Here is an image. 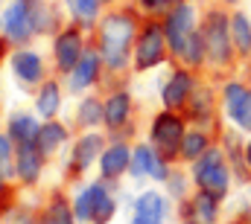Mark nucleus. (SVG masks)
Masks as SVG:
<instances>
[{"label": "nucleus", "mask_w": 251, "mask_h": 224, "mask_svg": "<svg viewBox=\"0 0 251 224\" xmlns=\"http://www.w3.org/2000/svg\"><path fill=\"white\" fill-rule=\"evenodd\" d=\"M12 73L24 82V85H38L44 79V64H41V56L32 53V50H18L12 56Z\"/></svg>", "instance_id": "12"}, {"label": "nucleus", "mask_w": 251, "mask_h": 224, "mask_svg": "<svg viewBox=\"0 0 251 224\" xmlns=\"http://www.w3.org/2000/svg\"><path fill=\"white\" fill-rule=\"evenodd\" d=\"M76 119H79V125L94 128V125H100V122L105 119V105H102L100 99H85V102L79 105V111H76Z\"/></svg>", "instance_id": "23"}, {"label": "nucleus", "mask_w": 251, "mask_h": 224, "mask_svg": "<svg viewBox=\"0 0 251 224\" xmlns=\"http://www.w3.org/2000/svg\"><path fill=\"white\" fill-rule=\"evenodd\" d=\"M53 53H56V67L62 73H73V67L79 64V58L85 56V41H82V32L76 26H67L59 32L56 44H53Z\"/></svg>", "instance_id": "8"}, {"label": "nucleus", "mask_w": 251, "mask_h": 224, "mask_svg": "<svg viewBox=\"0 0 251 224\" xmlns=\"http://www.w3.org/2000/svg\"><path fill=\"white\" fill-rule=\"evenodd\" d=\"M12 137L9 134H0V172L3 175H12V155L18 152V149H12Z\"/></svg>", "instance_id": "31"}, {"label": "nucleus", "mask_w": 251, "mask_h": 224, "mask_svg": "<svg viewBox=\"0 0 251 224\" xmlns=\"http://www.w3.org/2000/svg\"><path fill=\"white\" fill-rule=\"evenodd\" d=\"M128 111H131L128 93H111L105 99V125L108 128H120L126 119H128Z\"/></svg>", "instance_id": "17"}, {"label": "nucleus", "mask_w": 251, "mask_h": 224, "mask_svg": "<svg viewBox=\"0 0 251 224\" xmlns=\"http://www.w3.org/2000/svg\"><path fill=\"white\" fill-rule=\"evenodd\" d=\"M137 3H140V9H146L149 15H161V12L170 9V0H137Z\"/></svg>", "instance_id": "33"}, {"label": "nucleus", "mask_w": 251, "mask_h": 224, "mask_svg": "<svg viewBox=\"0 0 251 224\" xmlns=\"http://www.w3.org/2000/svg\"><path fill=\"white\" fill-rule=\"evenodd\" d=\"M152 155H155V149H149V146H137V149H134V155H131V166H128L134 178H143V175H149Z\"/></svg>", "instance_id": "26"}, {"label": "nucleus", "mask_w": 251, "mask_h": 224, "mask_svg": "<svg viewBox=\"0 0 251 224\" xmlns=\"http://www.w3.org/2000/svg\"><path fill=\"white\" fill-rule=\"evenodd\" d=\"M246 160H249V166H251V143L246 146Z\"/></svg>", "instance_id": "34"}, {"label": "nucleus", "mask_w": 251, "mask_h": 224, "mask_svg": "<svg viewBox=\"0 0 251 224\" xmlns=\"http://www.w3.org/2000/svg\"><path fill=\"white\" fill-rule=\"evenodd\" d=\"M0 29H3V21H0Z\"/></svg>", "instance_id": "37"}, {"label": "nucleus", "mask_w": 251, "mask_h": 224, "mask_svg": "<svg viewBox=\"0 0 251 224\" xmlns=\"http://www.w3.org/2000/svg\"><path fill=\"white\" fill-rule=\"evenodd\" d=\"M167 32L161 23H146L143 32L137 35L134 41V64L137 70H149V67H158L164 58H167Z\"/></svg>", "instance_id": "5"}, {"label": "nucleus", "mask_w": 251, "mask_h": 224, "mask_svg": "<svg viewBox=\"0 0 251 224\" xmlns=\"http://www.w3.org/2000/svg\"><path fill=\"white\" fill-rule=\"evenodd\" d=\"M3 29H6V38L12 44L29 41V35L35 32V26H32V0H12L3 12Z\"/></svg>", "instance_id": "7"}, {"label": "nucleus", "mask_w": 251, "mask_h": 224, "mask_svg": "<svg viewBox=\"0 0 251 224\" xmlns=\"http://www.w3.org/2000/svg\"><path fill=\"white\" fill-rule=\"evenodd\" d=\"M246 96H249V90L240 85V82H231L228 88H225V108H228V113H234L243 102H246Z\"/></svg>", "instance_id": "29"}, {"label": "nucleus", "mask_w": 251, "mask_h": 224, "mask_svg": "<svg viewBox=\"0 0 251 224\" xmlns=\"http://www.w3.org/2000/svg\"><path fill=\"white\" fill-rule=\"evenodd\" d=\"M114 216V198L102 189V183H94V222L105 224Z\"/></svg>", "instance_id": "22"}, {"label": "nucleus", "mask_w": 251, "mask_h": 224, "mask_svg": "<svg viewBox=\"0 0 251 224\" xmlns=\"http://www.w3.org/2000/svg\"><path fill=\"white\" fill-rule=\"evenodd\" d=\"M201 38H204L207 58H210L213 64H228V61H231V53H234V35H231V18H228V15L210 12L207 21H204Z\"/></svg>", "instance_id": "2"}, {"label": "nucleus", "mask_w": 251, "mask_h": 224, "mask_svg": "<svg viewBox=\"0 0 251 224\" xmlns=\"http://www.w3.org/2000/svg\"><path fill=\"white\" fill-rule=\"evenodd\" d=\"M231 35H234V47H237L243 56H249L251 53V21L243 12L231 15Z\"/></svg>", "instance_id": "20"}, {"label": "nucleus", "mask_w": 251, "mask_h": 224, "mask_svg": "<svg viewBox=\"0 0 251 224\" xmlns=\"http://www.w3.org/2000/svg\"><path fill=\"white\" fill-rule=\"evenodd\" d=\"M100 67H102V53L100 50H88L85 56L79 58V64L70 73V88L73 90H85L100 79Z\"/></svg>", "instance_id": "11"}, {"label": "nucleus", "mask_w": 251, "mask_h": 224, "mask_svg": "<svg viewBox=\"0 0 251 224\" xmlns=\"http://www.w3.org/2000/svg\"><path fill=\"white\" fill-rule=\"evenodd\" d=\"M216 195H210V192H201V195H196V201L190 204V213H193V222L196 224H213L216 219Z\"/></svg>", "instance_id": "21"}, {"label": "nucleus", "mask_w": 251, "mask_h": 224, "mask_svg": "<svg viewBox=\"0 0 251 224\" xmlns=\"http://www.w3.org/2000/svg\"><path fill=\"white\" fill-rule=\"evenodd\" d=\"M228 3H234V0H228Z\"/></svg>", "instance_id": "38"}, {"label": "nucleus", "mask_w": 251, "mask_h": 224, "mask_svg": "<svg viewBox=\"0 0 251 224\" xmlns=\"http://www.w3.org/2000/svg\"><path fill=\"white\" fill-rule=\"evenodd\" d=\"M231 119L240 125V128H246V131H251V90H249V96H246V102L237 108V111L231 113Z\"/></svg>", "instance_id": "32"}, {"label": "nucleus", "mask_w": 251, "mask_h": 224, "mask_svg": "<svg viewBox=\"0 0 251 224\" xmlns=\"http://www.w3.org/2000/svg\"><path fill=\"white\" fill-rule=\"evenodd\" d=\"M207 149H210V146H207V134H201V131H190V134H184V143H181V157L196 163Z\"/></svg>", "instance_id": "25"}, {"label": "nucleus", "mask_w": 251, "mask_h": 224, "mask_svg": "<svg viewBox=\"0 0 251 224\" xmlns=\"http://www.w3.org/2000/svg\"><path fill=\"white\" fill-rule=\"evenodd\" d=\"M190 93H193V76H190L187 70H176V73L167 79L164 90H161L164 108H167V111H176V108H181V105L190 99Z\"/></svg>", "instance_id": "9"}, {"label": "nucleus", "mask_w": 251, "mask_h": 224, "mask_svg": "<svg viewBox=\"0 0 251 224\" xmlns=\"http://www.w3.org/2000/svg\"><path fill=\"white\" fill-rule=\"evenodd\" d=\"M64 140H67L64 125H59V122H44V125H41V131H38V137H35V146H38V149H41V155L47 157V155H53V152L62 146Z\"/></svg>", "instance_id": "18"}, {"label": "nucleus", "mask_w": 251, "mask_h": 224, "mask_svg": "<svg viewBox=\"0 0 251 224\" xmlns=\"http://www.w3.org/2000/svg\"><path fill=\"white\" fill-rule=\"evenodd\" d=\"M184 122L176 116L173 111H164L155 116V122H152V146L170 160V157H176L178 152H181V143H184Z\"/></svg>", "instance_id": "6"}, {"label": "nucleus", "mask_w": 251, "mask_h": 224, "mask_svg": "<svg viewBox=\"0 0 251 224\" xmlns=\"http://www.w3.org/2000/svg\"><path fill=\"white\" fill-rule=\"evenodd\" d=\"M38 131H41V125L32 113H15L9 119V137L15 143H35Z\"/></svg>", "instance_id": "15"}, {"label": "nucleus", "mask_w": 251, "mask_h": 224, "mask_svg": "<svg viewBox=\"0 0 251 224\" xmlns=\"http://www.w3.org/2000/svg\"><path fill=\"white\" fill-rule=\"evenodd\" d=\"M128 166H131V152H128L126 143L108 146V149L102 152V157H100V172H102V178H120Z\"/></svg>", "instance_id": "14"}, {"label": "nucleus", "mask_w": 251, "mask_h": 224, "mask_svg": "<svg viewBox=\"0 0 251 224\" xmlns=\"http://www.w3.org/2000/svg\"><path fill=\"white\" fill-rule=\"evenodd\" d=\"M170 3H184V0H170Z\"/></svg>", "instance_id": "36"}, {"label": "nucleus", "mask_w": 251, "mask_h": 224, "mask_svg": "<svg viewBox=\"0 0 251 224\" xmlns=\"http://www.w3.org/2000/svg\"><path fill=\"white\" fill-rule=\"evenodd\" d=\"M59 105H62V90H59V85H56V82H44L41 90H38V99H35V111L41 113V116H47V119H53L56 111H59Z\"/></svg>", "instance_id": "19"}, {"label": "nucleus", "mask_w": 251, "mask_h": 224, "mask_svg": "<svg viewBox=\"0 0 251 224\" xmlns=\"http://www.w3.org/2000/svg\"><path fill=\"white\" fill-rule=\"evenodd\" d=\"M193 175H196V183L201 192H210L216 198H222L228 192V183H231V175H228V166L222 163V155L216 149H207L196 166H193Z\"/></svg>", "instance_id": "3"}, {"label": "nucleus", "mask_w": 251, "mask_h": 224, "mask_svg": "<svg viewBox=\"0 0 251 224\" xmlns=\"http://www.w3.org/2000/svg\"><path fill=\"white\" fill-rule=\"evenodd\" d=\"M100 152H102V137L100 134H85L73 149V163L79 169H88L97 157H102Z\"/></svg>", "instance_id": "16"}, {"label": "nucleus", "mask_w": 251, "mask_h": 224, "mask_svg": "<svg viewBox=\"0 0 251 224\" xmlns=\"http://www.w3.org/2000/svg\"><path fill=\"white\" fill-rule=\"evenodd\" d=\"M41 149L35 143H18V152H15V172L24 183H35L38 175H41Z\"/></svg>", "instance_id": "10"}, {"label": "nucleus", "mask_w": 251, "mask_h": 224, "mask_svg": "<svg viewBox=\"0 0 251 224\" xmlns=\"http://www.w3.org/2000/svg\"><path fill=\"white\" fill-rule=\"evenodd\" d=\"M105 3H111V0H105Z\"/></svg>", "instance_id": "39"}, {"label": "nucleus", "mask_w": 251, "mask_h": 224, "mask_svg": "<svg viewBox=\"0 0 251 224\" xmlns=\"http://www.w3.org/2000/svg\"><path fill=\"white\" fill-rule=\"evenodd\" d=\"M73 216H76L79 222H91V219H94V186H88V189L79 192L76 207H73Z\"/></svg>", "instance_id": "27"}, {"label": "nucleus", "mask_w": 251, "mask_h": 224, "mask_svg": "<svg viewBox=\"0 0 251 224\" xmlns=\"http://www.w3.org/2000/svg\"><path fill=\"white\" fill-rule=\"evenodd\" d=\"M50 21H53L50 6L32 0V26H35V32H47V29H50Z\"/></svg>", "instance_id": "30"}, {"label": "nucleus", "mask_w": 251, "mask_h": 224, "mask_svg": "<svg viewBox=\"0 0 251 224\" xmlns=\"http://www.w3.org/2000/svg\"><path fill=\"white\" fill-rule=\"evenodd\" d=\"M0 192H3V172H0Z\"/></svg>", "instance_id": "35"}, {"label": "nucleus", "mask_w": 251, "mask_h": 224, "mask_svg": "<svg viewBox=\"0 0 251 224\" xmlns=\"http://www.w3.org/2000/svg\"><path fill=\"white\" fill-rule=\"evenodd\" d=\"M137 41V21L131 12H111L100 23V53L111 70H120L128 61V47Z\"/></svg>", "instance_id": "1"}, {"label": "nucleus", "mask_w": 251, "mask_h": 224, "mask_svg": "<svg viewBox=\"0 0 251 224\" xmlns=\"http://www.w3.org/2000/svg\"><path fill=\"white\" fill-rule=\"evenodd\" d=\"M164 213L167 204L158 192H143L134 204V219L131 224H164Z\"/></svg>", "instance_id": "13"}, {"label": "nucleus", "mask_w": 251, "mask_h": 224, "mask_svg": "<svg viewBox=\"0 0 251 224\" xmlns=\"http://www.w3.org/2000/svg\"><path fill=\"white\" fill-rule=\"evenodd\" d=\"M73 219H76V216L67 210V204H64V201H56V204L44 213V222L41 224H73Z\"/></svg>", "instance_id": "28"}, {"label": "nucleus", "mask_w": 251, "mask_h": 224, "mask_svg": "<svg viewBox=\"0 0 251 224\" xmlns=\"http://www.w3.org/2000/svg\"><path fill=\"white\" fill-rule=\"evenodd\" d=\"M102 3H105V0H67V9H70V15H73L79 23H94Z\"/></svg>", "instance_id": "24"}, {"label": "nucleus", "mask_w": 251, "mask_h": 224, "mask_svg": "<svg viewBox=\"0 0 251 224\" xmlns=\"http://www.w3.org/2000/svg\"><path fill=\"white\" fill-rule=\"evenodd\" d=\"M164 32H167V41L173 47L176 56H184L190 38L196 35V9L184 3H176V9L167 12V21H164Z\"/></svg>", "instance_id": "4"}]
</instances>
